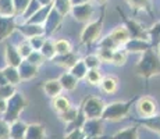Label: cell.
I'll use <instances>...</instances> for the list:
<instances>
[{
  "instance_id": "d4e9b609",
  "label": "cell",
  "mask_w": 160,
  "mask_h": 139,
  "mask_svg": "<svg viewBox=\"0 0 160 139\" xmlns=\"http://www.w3.org/2000/svg\"><path fill=\"white\" fill-rule=\"evenodd\" d=\"M3 74H4L6 79H7L8 83L11 85H17V83L21 82V78H20V72H18V68L17 67H10V66H6L3 68Z\"/></svg>"
},
{
  "instance_id": "bcb514c9",
  "label": "cell",
  "mask_w": 160,
  "mask_h": 139,
  "mask_svg": "<svg viewBox=\"0 0 160 139\" xmlns=\"http://www.w3.org/2000/svg\"><path fill=\"white\" fill-rule=\"evenodd\" d=\"M113 53H114V50H110V49H99L98 57H99L100 61H104V63H112Z\"/></svg>"
},
{
  "instance_id": "d590c367",
  "label": "cell",
  "mask_w": 160,
  "mask_h": 139,
  "mask_svg": "<svg viewBox=\"0 0 160 139\" xmlns=\"http://www.w3.org/2000/svg\"><path fill=\"white\" fill-rule=\"evenodd\" d=\"M85 79L91 83V85H98L102 81V74H100L99 68H93V70H88L87 75H85Z\"/></svg>"
},
{
  "instance_id": "74e56055",
  "label": "cell",
  "mask_w": 160,
  "mask_h": 139,
  "mask_svg": "<svg viewBox=\"0 0 160 139\" xmlns=\"http://www.w3.org/2000/svg\"><path fill=\"white\" fill-rule=\"evenodd\" d=\"M78 111L79 109H75V107H71V109H68L67 111H64V113L60 114V118L61 121L67 122V124H70V122H72L74 120L77 118V116H78Z\"/></svg>"
},
{
  "instance_id": "f546056e",
  "label": "cell",
  "mask_w": 160,
  "mask_h": 139,
  "mask_svg": "<svg viewBox=\"0 0 160 139\" xmlns=\"http://www.w3.org/2000/svg\"><path fill=\"white\" fill-rule=\"evenodd\" d=\"M0 17H15L13 0H0Z\"/></svg>"
},
{
  "instance_id": "9a60e30c",
  "label": "cell",
  "mask_w": 160,
  "mask_h": 139,
  "mask_svg": "<svg viewBox=\"0 0 160 139\" xmlns=\"http://www.w3.org/2000/svg\"><path fill=\"white\" fill-rule=\"evenodd\" d=\"M4 58L7 66L10 67H17L22 63V57L18 53L17 47H14L13 45H6V50H4Z\"/></svg>"
},
{
  "instance_id": "4fadbf2b",
  "label": "cell",
  "mask_w": 160,
  "mask_h": 139,
  "mask_svg": "<svg viewBox=\"0 0 160 139\" xmlns=\"http://www.w3.org/2000/svg\"><path fill=\"white\" fill-rule=\"evenodd\" d=\"M17 29L22 33L25 38H33V36H41L45 35V29L43 25H38V24H28V22H24L21 25L17 27Z\"/></svg>"
},
{
  "instance_id": "4316f807",
  "label": "cell",
  "mask_w": 160,
  "mask_h": 139,
  "mask_svg": "<svg viewBox=\"0 0 160 139\" xmlns=\"http://www.w3.org/2000/svg\"><path fill=\"white\" fill-rule=\"evenodd\" d=\"M110 139H138V127H128L116 132Z\"/></svg>"
},
{
  "instance_id": "cb8c5ba5",
  "label": "cell",
  "mask_w": 160,
  "mask_h": 139,
  "mask_svg": "<svg viewBox=\"0 0 160 139\" xmlns=\"http://www.w3.org/2000/svg\"><path fill=\"white\" fill-rule=\"evenodd\" d=\"M53 61H54V63H57L58 66H61V67H64V68L70 70L74 64L77 63V57L72 53H67V54H63V56H58L57 54L56 57L53 58Z\"/></svg>"
},
{
  "instance_id": "83f0119b",
  "label": "cell",
  "mask_w": 160,
  "mask_h": 139,
  "mask_svg": "<svg viewBox=\"0 0 160 139\" xmlns=\"http://www.w3.org/2000/svg\"><path fill=\"white\" fill-rule=\"evenodd\" d=\"M117 78L114 77L109 75V77H104L102 78V81H100V88H102L103 92H106V93H114L117 91Z\"/></svg>"
},
{
  "instance_id": "f5cc1de1",
  "label": "cell",
  "mask_w": 160,
  "mask_h": 139,
  "mask_svg": "<svg viewBox=\"0 0 160 139\" xmlns=\"http://www.w3.org/2000/svg\"><path fill=\"white\" fill-rule=\"evenodd\" d=\"M6 110V100L0 97V113H4Z\"/></svg>"
},
{
  "instance_id": "7bdbcfd3",
  "label": "cell",
  "mask_w": 160,
  "mask_h": 139,
  "mask_svg": "<svg viewBox=\"0 0 160 139\" xmlns=\"http://www.w3.org/2000/svg\"><path fill=\"white\" fill-rule=\"evenodd\" d=\"M28 63H31V64H33V66H36V67H39L42 63L45 61V57L41 54V52H36V50H33L32 53H31L28 57L25 58Z\"/></svg>"
},
{
  "instance_id": "44dd1931",
  "label": "cell",
  "mask_w": 160,
  "mask_h": 139,
  "mask_svg": "<svg viewBox=\"0 0 160 139\" xmlns=\"http://www.w3.org/2000/svg\"><path fill=\"white\" fill-rule=\"evenodd\" d=\"M58 82H60L61 88L64 91H74L78 85V79L75 78L74 75H71L70 72H64L63 75L58 78Z\"/></svg>"
},
{
  "instance_id": "7a4b0ae2",
  "label": "cell",
  "mask_w": 160,
  "mask_h": 139,
  "mask_svg": "<svg viewBox=\"0 0 160 139\" xmlns=\"http://www.w3.org/2000/svg\"><path fill=\"white\" fill-rule=\"evenodd\" d=\"M27 107V99L22 93L15 92L10 99L6 100V110L3 113V120L11 124V122L20 120V114L24 111V109Z\"/></svg>"
},
{
  "instance_id": "52a82bcc",
  "label": "cell",
  "mask_w": 160,
  "mask_h": 139,
  "mask_svg": "<svg viewBox=\"0 0 160 139\" xmlns=\"http://www.w3.org/2000/svg\"><path fill=\"white\" fill-rule=\"evenodd\" d=\"M93 6L91 4V3H85V4H79V6H72L71 7V11L70 13L72 14V17L75 18L78 22H89L92 18V15H93Z\"/></svg>"
},
{
  "instance_id": "3957f363",
  "label": "cell",
  "mask_w": 160,
  "mask_h": 139,
  "mask_svg": "<svg viewBox=\"0 0 160 139\" xmlns=\"http://www.w3.org/2000/svg\"><path fill=\"white\" fill-rule=\"evenodd\" d=\"M134 103V99L127 102H114V103L106 104L102 114V120H107V121H118V120L127 117L130 113L131 106Z\"/></svg>"
},
{
  "instance_id": "5bb4252c",
  "label": "cell",
  "mask_w": 160,
  "mask_h": 139,
  "mask_svg": "<svg viewBox=\"0 0 160 139\" xmlns=\"http://www.w3.org/2000/svg\"><path fill=\"white\" fill-rule=\"evenodd\" d=\"M18 72H20L21 81H29L38 75V67L28 63L27 60H22V63L18 66Z\"/></svg>"
},
{
  "instance_id": "2e32d148",
  "label": "cell",
  "mask_w": 160,
  "mask_h": 139,
  "mask_svg": "<svg viewBox=\"0 0 160 139\" xmlns=\"http://www.w3.org/2000/svg\"><path fill=\"white\" fill-rule=\"evenodd\" d=\"M27 128L28 124H25L21 120L11 122L10 124V139H25V134H27Z\"/></svg>"
},
{
  "instance_id": "ffe728a7",
  "label": "cell",
  "mask_w": 160,
  "mask_h": 139,
  "mask_svg": "<svg viewBox=\"0 0 160 139\" xmlns=\"http://www.w3.org/2000/svg\"><path fill=\"white\" fill-rule=\"evenodd\" d=\"M25 139H48L45 127L42 124H29L27 128Z\"/></svg>"
},
{
  "instance_id": "c3c4849f",
  "label": "cell",
  "mask_w": 160,
  "mask_h": 139,
  "mask_svg": "<svg viewBox=\"0 0 160 139\" xmlns=\"http://www.w3.org/2000/svg\"><path fill=\"white\" fill-rule=\"evenodd\" d=\"M84 138H85L84 132H82V129L79 128V129H72V131L67 132V135L64 139H84Z\"/></svg>"
},
{
  "instance_id": "e0dca14e",
  "label": "cell",
  "mask_w": 160,
  "mask_h": 139,
  "mask_svg": "<svg viewBox=\"0 0 160 139\" xmlns=\"http://www.w3.org/2000/svg\"><path fill=\"white\" fill-rule=\"evenodd\" d=\"M52 8H53V4L42 6V7L39 8V10L36 11V13L33 14L28 21H27V22H28V24H38V25H43L46 18H48V15H49V13L52 11Z\"/></svg>"
},
{
  "instance_id": "9f6ffc18",
  "label": "cell",
  "mask_w": 160,
  "mask_h": 139,
  "mask_svg": "<svg viewBox=\"0 0 160 139\" xmlns=\"http://www.w3.org/2000/svg\"><path fill=\"white\" fill-rule=\"evenodd\" d=\"M158 47H159V50H158V53H159V56H160V45L158 46Z\"/></svg>"
},
{
  "instance_id": "7dc6e473",
  "label": "cell",
  "mask_w": 160,
  "mask_h": 139,
  "mask_svg": "<svg viewBox=\"0 0 160 139\" xmlns=\"http://www.w3.org/2000/svg\"><path fill=\"white\" fill-rule=\"evenodd\" d=\"M0 139H10V124L6 120H0Z\"/></svg>"
},
{
  "instance_id": "f907efd6",
  "label": "cell",
  "mask_w": 160,
  "mask_h": 139,
  "mask_svg": "<svg viewBox=\"0 0 160 139\" xmlns=\"http://www.w3.org/2000/svg\"><path fill=\"white\" fill-rule=\"evenodd\" d=\"M85 3H89V0H71V6H79Z\"/></svg>"
},
{
  "instance_id": "1f68e13d",
  "label": "cell",
  "mask_w": 160,
  "mask_h": 139,
  "mask_svg": "<svg viewBox=\"0 0 160 139\" xmlns=\"http://www.w3.org/2000/svg\"><path fill=\"white\" fill-rule=\"evenodd\" d=\"M127 57H128V53L124 50V49H117L113 53V58H112V63L117 67H121L127 63Z\"/></svg>"
},
{
  "instance_id": "7c38bea8",
  "label": "cell",
  "mask_w": 160,
  "mask_h": 139,
  "mask_svg": "<svg viewBox=\"0 0 160 139\" xmlns=\"http://www.w3.org/2000/svg\"><path fill=\"white\" fill-rule=\"evenodd\" d=\"M150 47V42L145 39H130L124 45V50L127 53H143Z\"/></svg>"
},
{
  "instance_id": "d6986e66",
  "label": "cell",
  "mask_w": 160,
  "mask_h": 139,
  "mask_svg": "<svg viewBox=\"0 0 160 139\" xmlns=\"http://www.w3.org/2000/svg\"><path fill=\"white\" fill-rule=\"evenodd\" d=\"M138 124L146 127L150 131H155L160 134V114H153L150 117H143V118L137 120Z\"/></svg>"
},
{
  "instance_id": "11a10c76",
  "label": "cell",
  "mask_w": 160,
  "mask_h": 139,
  "mask_svg": "<svg viewBox=\"0 0 160 139\" xmlns=\"http://www.w3.org/2000/svg\"><path fill=\"white\" fill-rule=\"evenodd\" d=\"M96 3H99V4H102V6H104L107 3V0H95Z\"/></svg>"
},
{
  "instance_id": "7402d4cb",
  "label": "cell",
  "mask_w": 160,
  "mask_h": 139,
  "mask_svg": "<svg viewBox=\"0 0 160 139\" xmlns=\"http://www.w3.org/2000/svg\"><path fill=\"white\" fill-rule=\"evenodd\" d=\"M43 91H45V93L48 95V96L56 97V96H58V95L61 93L63 88H61V85H60V82H58V79H50V81L45 82Z\"/></svg>"
},
{
  "instance_id": "db71d44e",
  "label": "cell",
  "mask_w": 160,
  "mask_h": 139,
  "mask_svg": "<svg viewBox=\"0 0 160 139\" xmlns=\"http://www.w3.org/2000/svg\"><path fill=\"white\" fill-rule=\"evenodd\" d=\"M84 139H104L103 137H85Z\"/></svg>"
},
{
  "instance_id": "f35d334b",
  "label": "cell",
  "mask_w": 160,
  "mask_h": 139,
  "mask_svg": "<svg viewBox=\"0 0 160 139\" xmlns=\"http://www.w3.org/2000/svg\"><path fill=\"white\" fill-rule=\"evenodd\" d=\"M15 86L11 85V83H6V85L0 86V97L4 99V100H7V99H10L13 95L15 93Z\"/></svg>"
},
{
  "instance_id": "f1b7e54d",
  "label": "cell",
  "mask_w": 160,
  "mask_h": 139,
  "mask_svg": "<svg viewBox=\"0 0 160 139\" xmlns=\"http://www.w3.org/2000/svg\"><path fill=\"white\" fill-rule=\"evenodd\" d=\"M71 0H54L53 2V8L63 17L71 11Z\"/></svg>"
},
{
  "instance_id": "9c48e42d",
  "label": "cell",
  "mask_w": 160,
  "mask_h": 139,
  "mask_svg": "<svg viewBox=\"0 0 160 139\" xmlns=\"http://www.w3.org/2000/svg\"><path fill=\"white\" fill-rule=\"evenodd\" d=\"M156 110H158V103L156 100H153L152 97L149 96H143L138 100L137 103V111L141 117H150L153 114H156Z\"/></svg>"
},
{
  "instance_id": "f6af8a7d",
  "label": "cell",
  "mask_w": 160,
  "mask_h": 139,
  "mask_svg": "<svg viewBox=\"0 0 160 139\" xmlns=\"http://www.w3.org/2000/svg\"><path fill=\"white\" fill-rule=\"evenodd\" d=\"M99 49H110V50H117V49H118V46H117L116 42L113 41L109 35H107L106 38L102 39V41L99 42Z\"/></svg>"
},
{
  "instance_id": "484cf974",
  "label": "cell",
  "mask_w": 160,
  "mask_h": 139,
  "mask_svg": "<svg viewBox=\"0 0 160 139\" xmlns=\"http://www.w3.org/2000/svg\"><path fill=\"white\" fill-rule=\"evenodd\" d=\"M68 72L71 74V75H74L79 81V79L85 78V75H87V72H88V68H87V66H85L84 60H77V63L70 68Z\"/></svg>"
},
{
  "instance_id": "ac0fdd59",
  "label": "cell",
  "mask_w": 160,
  "mask_h": 139,
  "mask_svg": "<svg viewBox=\"0 0 160 139\" xmlns=\"http://www.w3.org/2000/svg\"><path fill=\"white\" fill-rule=\"evenodd\" d=\"M110 38L113 39V41L116 42V45L118 46H124L125 43H127L128 41H130V33H128V31L125 29V27H118V28H116L114 31H113L112 33H110Z\"/></svg>"
},
{
  "instance_id": "816d5d0a",
  "label": "cell",
  "mask_w": 160,
  "mask_h": 139,
  "mask_svg": "<svg viewBox=\"0 0 160 139\" xmlns=\"http://www.w3.org/2000/svg\"><path fill=\"white\" fill-rule=\"evenodd\" d=\"M38 2L41 6H49V4H53L54 0H38Z\"/></svg>"
},
{
  "instance_id": "b9f144b4",
  "label": "cell",
  "mask_w": 160,
  "mask_h": 139,
  "mask_svg": "<svg viewBox=\"0 0 160 139\" xmlns=\"http://www.w3.org/2000/svg\"><path fill=\"white\" fill-rule=\"evenodd\" d=\"M29 3H31V0H13L15 15H22Z\"/></svg>"
},
{
  "instance_id": "ee69618b",
  "label": "cell",
  "mask_w": 160,
  "mask_h": 139,
  "mask_svg": "<svg viewBox=\"0 0 160 139\" xmlns=\"http://www.w3.org/2000/svg\"><path fill=\"white\" fill-rule=\"evenodd\" d=\"M45 36L43 35H41V36H33V38H29L28 39V42H29V45H31V47H32V50H36V52H39L42 49V46H43V43H45Z\"/></svg>"
},
{
  "instance_id": "681fc988",
  "label": "cell",
  "mask_w": 160,
  "mask_h": 139,
  "mask_svg": "<svg viewBox=\"0 0 160 139\" xmlns=\"http://www.w3.org/2000/svg\"><path fill=\"white\" fill-rule=\"evenodd\" d=\"M6 83H8V82H7V79H6L4 74H3V70H0V86L6 85Z\"/></svg>"
},
{
  "instance_id": "8fae6325",
  "label": "cell",
  "mask_w": 160,
  "mask_h": 139,
  "mask_svg": "<svg viewBox=\"0 0 160 139\" xmlns=\"http://www.w3.org/2000/svg\"><path fill=\"white\" fill-rule=\"evenodd\" d=\"M17 29L14 17H0V42L7 39Z\"/></svg>"
},
{
  "instance_id": "d6a6232c",
  "label": "cell",
  "mask_w": 160,
  "mask_h": 139,
  "mask_svg": "<svg viewBox=\"0 0 160 139\" xmlns=\"http://www.w3.org/2000/svg\"><path fill=\"white\" fill-rule=\"evenodd\" d=\"M54 50H56V54L63 56L67 53H71V43L66 39H60V41L54 42Z\"/></svg>"
},
{
  "instance_id": "277c9868",
  "label": "cell",
  "mask_w": 160,
  "mask_h": 139,
  "mask_svg": "<svg viewBox=\"0 0 160 139\" xmlns=\"http://www.w3.org/2000/svg\"><path fill=\"white\" fill-rule=\"evenodd\" d=\"M103 17H104V14H102V17H100L99 20L88 22L87 25H85L84 31H82V33H81V43L82 45L89 46L93 42L98 41V38L100 36V32H102Z\"/></svg>"
},
{
  "instance_id": "ba28073f",
  "label": "cell",
  "mask_w": 160,
  "mask_h": 139,
  "mask_svg": "<svg viewBox=\"0 0 160 139\" xmlns=\"http://www.w3.org/2000/svg\"><path fill=\"white\" fill-rule=\"evenodd\" d=\"M81 129L85 137H102L103 120L102 118H87Z\"/></svg>"
},
{
  "instance_id": "60d3db41",
  "label": "cell",
  "mask_w": 160,
  "mask_h": 139,
  "mask_svg": "<svg viewBox=\"0 0 160 139\" xmlns=\"http://www.w3.org/2000/svg\"><path fill=\"white\" fill-rule=\"evenodd\" d=\"M17 50H18V53H20L21 57H22V60H25V58L33 52L28 41H22V42H21L20 45L17 46Z\"/></svg>"
},
{
  "instance_id": "6da1fadb",
  "label": "cell",
  "mask_w": 160,
  "mask_h": 139,
  "mask_svg": "<svg viewBox=\"0 0 160 139\" xmlns=\"http://www.w3.org/2000/svg\"><path fill=\"white\" fill-rule=\"evenodd\" d=\"M135 72L143 79L149 81L152 77L160 75V56L152 47L142 53V57L135 67Z\"/></svg>"
},
{
  "instance_id": "8992f818",
  "label": "cell",
  "mask_w": 160,
  "mask_h": 139,
  "mask_svg": "<svg viewBox=\"0 0 160 139\" xmlns=\"http://www.w3.org/2000/svg\"><path fill=\"white\" fill-rule=\"evenodd\" d=\"M117 11L120 13V15L122 17V20H124V24H125V29L128 31V33H130V38L131 39H145V41H149V36H148V31H145L142 28L139 22H137L135 20H130V18H127L124 14H122V11L120 10V8H117Z\"/></svg>"
},
{
  "instance_id": "4dcf8cb0",
  "label": "cell",
  "mask_w": 160,
  "mask_h": 139,
  "mask_svg": "<svg viewBox=\"0 0 160 139\" xmlns=\"http://www.w3.org/2000/svg\"><path fill=\"white\" fill-rule=\"evenodd\" d=\"M41 54L45 58H48V60H53L54 57H56V50H54V42H52L50 39H46L43 46H42L41 50Z\"/></svg>"
},
{
  "instance_id": "ab89813d",
  "label": "cell",
  "mask_w": 160,
  "mask_h": 139,
  "mask_svg": "<svg viewBox=\"0 0 160 139\" xmlns=\"http://www.w3.org/2000/svg\"><path fill=\"white\" fill-rule=\"evenodd\" d=\"M84 63L87 66L88 70H93V68H99L100 66V60L98 57V54H89L84 58Z\"/></svg>"
},
{
  "instance_id": "5b68a950",
  "label": "cell",
  "mask_w": 160,
  "mask_h": 139,
  "mask_svg": "<svg viewBox=\"0 0 160 139\" xmlns=\"http://www.w3.org/2000/svg\"><path fill=\"white\" fill-rule=\"evenodd\" d=\"M106 107L104 102L100 97H88L87 100L82 103V113H84L85 118H102L103 110Z\"/></svg>"
},
{
  "instance_id": "836d02e7",
  "label": "cell",
  "mask_w": 160,
  "mask_h": 139,
  "mask_svg": "<svg viewBox=\"0 0 160 139\" xmlns=\"http://www.w3.org/2000/svg\"><path fill=\"white\" fill-rule=\"evenodd\" d=\"M150 46H159L160 45V22L152 27V29L148 31Z\"/></svg>"
},
{
  "instance_id": "603a6c76",
  "label": "cell",
  "mask_w": 160,
  "mask_h": 139,
  "mask_svg": "<svg viewBox=\"0 0 160 139\" xmlns=\"http://www.w3.org/2000/svg\"><path fill=\"white\" fill-rule=\"evenodd\" d=\"M52 104H53V109L57 111L58 114L64 113V111H67L68 109H71V103H70L68 97L66 96H61V95H58V96L53 97V102H52Z\"/></svg>"
},
{
  "instance_id": "8d00e7d4",
  "label": "cell",
  "mask_w": 160,
  "mask_h": 139,
  "mask_svg": "<svg viewBox=\"0 0 160 139\" xmlns=\"http://www.w3.org/2000/svg\"><path fill=\"white\" fill-rule=\"evenodd\" d=\"M128 4L134 10H146L150 11V0H127Z\"/></svg>"
},
{
  "instance_id": "30bf717a",
  "label": "cell",
  "mask_w": 160,
  "mask_h": 139,
  "mask_svg": "<svg viewBox=\"0 0 160 139\" xmlns=\"http://www.w3.org/2000/svg\"><path fill=\"white\" fill-rule=\"evenodd\" d=\"M63 15H60L54 8H52V11L49 13L48 18H46L45 24H43V29H45V35L50 36L52 33H54V31L58 28V25L61 24Z\"/></svg>"
},
{
  "instance_id": "e575fe53",
  "label": "cell",
  "mask_w": 160,
  "mask_h": 139,
  "mask_svg": "<svg viewBox=\"0 0 160 139\" xmlns=\"http://www.w3.org/2000/svg\"><path fill=\"white\" fill-rule=\"evenodd\" d=\"M42 6L39 4V2L38 0H31V3L28 4V7H27V10L24 11V14H22V17H24V22H27V21L29 20L31 17H32L33 14L36 13V11L41 8Z\"/></svg>"
}]
</instances>
